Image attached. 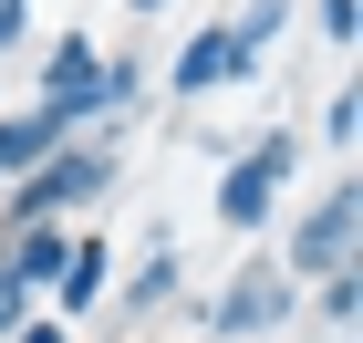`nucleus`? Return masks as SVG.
Instances as JSON below:
<instances>
[{
  "instance_id": "nucleus-1",
  "label": "nucleus",
  "mask_w": 363,
  "mask_h": 343,
  "mask_svg": "<svg viewBox=\"0 0 363 343\" xmlns=\"http://www.w3.org/2000/svg\"><path fill=\"white\" fill-rule=\"evenodd\" d=\"M104 187H114V146H104V136H73V146H52V156H42V167L11 187L0 229H42V219H62V208L104 198Z\"/></svg>"
},
{
  "instance_id": "nucleus-2",
  "label": "nucleus",
  "mask_w": 363,
  "mask_h": 343,
  "mask_svg": "<svg viewBox=\"0 0 363 343\" xmlns=\"http://www.w3.org/2000/svg\"><path fill=\"white\" fill-rule=\"evenodd\" d=\"M291 167H301V136L291 125H270V136H250L239 156L218 167V229H270L280 219V187H291Z\"/></svg>"
},
{
  "instance_id": "nucleus-3",
  "label": "nucleus",
  "mask_w": 363,
  "mask_h": 343,
  "mask_svg": "<svg viewBox=\"0 0 363 343\" xmlns=\"http://www.w3.org/2000/svg\"><path fill=\"white\" fill-rule=\"evenodd\" d=\"M353 229H363V187H353V177H333V187L291 219L280 271H291V281H333V271H353Z\"/></svg>"
},
{
  "instance_id": "nucleus-4",
  "label": "nucleus",
  "mask_w": 363,
  "mask_h": 343,
  "mask_svg": "<svg viewBox=\"0 0 363 343\" xmlns=\"http://www.w3.org/2000/svg\"><path fill=\"white\" fill-rule=\"evenodd\" d=\"M291 302H301V281L280 271V260H250L239 281L208 302V343H250V333H280L291 322Z\"/></svg>"
},
{
  "instance_id": "nucleus-5",
  "label": "nucleus",
  "mask_w": 363,
  "mask_h": 343,
  "mask_svg": "<svg viewBox=\"0 0 363 343\" xmlns=\"http://www.w3.org/2000/svg\"><path fill=\"white\" fill-rule=\"evenodd\" d=\"M31 104H52L73 136H84V125H104V53H94L84 31H62L52 53H42V94H31Z\"/></svg>"
},
{
  "instance_id": "nucleus-6",
  "label": "nucleus",
  "mask_w": 363,
  "mask_h": 343,
  "mask_svg": "<svg viewBox=\"0 0 363 343\" xmlns=\"http://www.w3.org/2000/svg\"><path fill=\"white\" fill-rule=\"evenodd\" d=\"M52 146H73V125H62L52 104H11V114H0V187H21Z\"/></svg>"
},
{
  "instance_id": "nucleus-7",
  "label": "nucleus",
  "mask_w": 363,
  "mask_h": 343,
  "mask_svg": "<svg viewBox=\"0 0 363 343\" xmlns=\"http://www.w3.org/2000/svg\"><path fill=\"white\" fill-rule=\"evenodd\" d=\"M62 250H73V229H62V219H42V229H0V271H11V281H21L31 302L52 291V271H62Z\"/></svg>"
},
{
  "instance_id": "nucleus-8",
  "label": "nucleus",
  "mask_w": 363,
  "mask_h": 343,
  "mask_svg": "<svg viewBox=\"0 0 363 343\" xmlns=\"http://www.w3.org/2000/svg\"><path fill=\"white\" fill-rule=\"evenodd\" d=\"M167 84L187 94V104H197V94H218V84H239V62H228V21H218V31H197V42H177Z\"/></svg>"
},
{
  "instance_id": "nucleus-9",
  "label": "nucleus",
  "mask_w": 363,
  "mask_h": 343,
  "mask_svg": "<svg viewBox=\"0 0 363 343\" xmlns=\"http://www.w3.org/2000/svg\"><path fill=\"white\" fill-rule=\"evenodd\" d=\"M104 271H114L104 239H73L62 271H52V322H62V312H94V302H104Z\"/></svg>"
},
{
  "instance_id": "nucleus-10",
  "label": "nucleus",
  "mask_w": 363,
  "mask_h": 343,
  "mask_svg": "<svg viewBox=\"0 0 363 343\" xmlns=\"http://www.w3.org/2000/svg\"><path fill=\"white\" fill-rule=\"evenodd\" d=\"M280 31H291V0H250V11L228 21V62H239V73H259V53H270Z\"/></svg>"
},
{
  "instance_id": "nucleus-11",
  "label": "nucleus",
  "mask_w": 363,
  "mask_h": 343,
  "mask_svg": "<svg viewBox=\"0 0 363 343\" xmlns=\"http://www.w3.org/2000/svg\"><path fill=\"white\" fill-rule=\"evenodd\" d=\"M177 291H187V260H177V250H156L135 281H125V312H156V302H177Z\"/></svg>"
},
{
  "instance_id": "nucleus-12",
  "label": "nucleus",
  "mask_w": 363,
  "mask_h": 343,
  "mask_svg": "<svg viewBox=\"0 0 363 343\" xmlns=\"http://www.w3.org/2000/svg\"><path fill=\"white\" fill-rule=\"evenodd\" d=\"M322 291V322L333 333H353V312H363V271H333V281H311Z\"/></svg>"
},
{
  "instance_id": "nucleus-13",
  "label": "nucleus",
  "mask_w": 363,
  "mask_h": 343,
  "mask_svg": "<svg viewBox=\"0 0 363 343\" xmlns=\"http://www.w3.org/2000/svg\"><path fill=\"white\" fill-rule=\"evenodd\" d=\"M135 94H145L135 53H114V62H104V114H135Z\"/></svg>"
},
{
  "instance_id": "nucleus-14",
  "label": "nucleus",
  "mask_w": 363,
  "mask_h": 343,
  "mask_svg": "<svg viewBox=\"0 0 363 343\" xmlns=\"http://www.w3.org/2000/svg\"><path fill=\"white\" fill-rule=\"evenodd\" d=\"M322 136H333V146H353V136H363V94H353V84L322 104Z\"/></svg>"
},
{
  "instance_id": "nucleus-15",
  "label": "nucleus",
  "mask_w": 363,
  "mask_h": 343,
  "mask_svg": "<svg viewBox=\"0 0 363 343\" xmlns=\"http://www.w3.org/2000/svg\"><path fill=\"white\" fill-rule=\"evenodd\" d=\"M311 21H322V42H353V31H363V0H322Z\"/></svg>"
},
{
  "instance_id": "nucleus-16",
  "label": "nucleus",
  "mask_w": 363,
  "mask_h": 343,
  "mask_svg": "<svg viewBox=\"0 0 363 343\" xmlns=\"http://www.w3.org/2000/svg\"><path fill=\"white\" fill-rule=\"evenodd\" d=\"M11 343H73V333H62L52 312H21V322H11Z\"/></svg>"
},
{
  "instance_id": "nucleus-17",
  "label": "nucleus",
  "mask_w": 363,
  "mask_h": 343,
  "mask_svg": "<svg viewBox=\"0 0 363 343\" xmlns=\"http://www.w3.org/2000/svg\"><path fill=\"white\" fill-rule=\"evenodd\" d=\"M21 31H31V0H0V53H11Z\"/></svg>"
},
{
  "instance_id": "nucleus-18",
  "label": "nucleus",
  "mask_w": 363,
  "mask_h": 343,
  "mask_svg": "<svg viewBox=\"0 0 363 343\" xmlns=\"http://www.w3.org/2000/svg\"><path fill=\"white\" fill-rule=\"evenodd\" d=\"M125 11H167V0H125Z\"/></svg>"
}]
</instances>
